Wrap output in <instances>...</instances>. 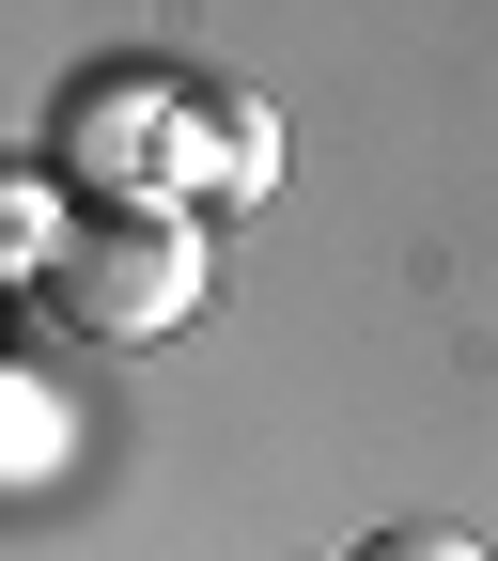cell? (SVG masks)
<instances>
[{
    "instance_id": "cell-1",
    "label": "cell",
    "mask_w": 498,
    "mask_h": 561,
    "mask_svg": "<svg viewBox=\"0 0 498 561\" xmlns=\"http://www.w3.org/2000/svg\"><path fill=\"white\" fill-rule=\"evenodd\" d=\"M202 280H219V250H202L187 203H79V219L47 234V297L94 343H172L202 312Z\"/></svg>"
},
{
    "instance_id": "cell-2",
    "label": "cell",
    "mask_w": 498,
    "mask_h": 561,
    "mask_svg": "<svg viewBox=\"0 0 498 561\" xmlns=\"http://www.w3.org/2000/svg\"><path fill=\"white\" fill-rule=\"evenodd\" d=\"M359 561H483V546H467V530H437V515H405V530H374Z\"/></svg>"
}]
</instances>
